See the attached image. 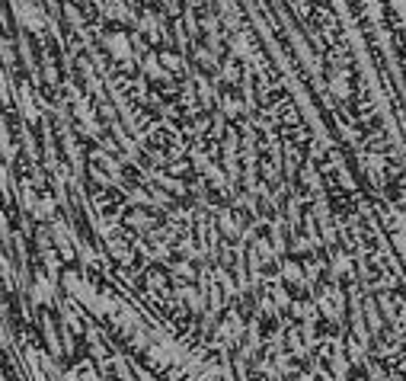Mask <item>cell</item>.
<instances>
[{"label": "cell", "instance_id": "8", "mask_svg": "<svg viewBox=\"0 0 406 381\" xmlns=\"http://www.w3.org/2000/svg\"><path fill=\"white\" fill-rule=\"evenodd\" d=\"M359 164L374 183H384V173H387V157H384V154H378V151H361Z\"/></svg>", "mask_w": 406, "mask_h": 381}, {"label": "cell", "instance_id": "22", "mask_svg": "<svg viewBox=\"0 0 406 381\" xmlns=\"http://www.w3.org/2000/svg\"><path fill=\"white\" fill-rule=\"evenodd\" d=\"M291 7H295L297 17H307V10H311V3L307 0H291Z\"/></svg>", "mask_w": 406, "mask_h": 381}, {"label": "cell", "instance_id": "17", "mask_svg": "<svg viewBox=\"0 0 406 381\" xmlns=\"http://www.w3.org/2000/svg\"><path fill=\"white\" fill-rule=\"evenodd\" d=\"M221 109H224V116H227V119H237V116H243V102L237 100V96H224Z\"/></svg>", "mask_w": 406, "mask_h": 381}, {"label": "cell", "instance_id": "10", "mask_svg": "<svg viewBox=\"0 0 406 381\" xmlns=\"http://www.w3.org/2000/svg\"><path fill=\"white\" fill-rule=\"evenodd\" d=\"M291 314L301 320V324L307 327H317L324 317H320V307H317V301H291V307H288Z\"/></svg>", "mask_w": 406, "mask_h": 381}, {"label": "cell", "instance_id": "18", "mask_svg": "<svg viewBox=\"0 0 406 381\" xmlns=\"http://www.w3.org/2000/svg\"><path fill=\"white\" fill-rule=\"evenodd\" d=\"M173 276H179V279H189V282H195V266H192V260H179V263H173Z\"/></svg>", "mask_w": 406, "mask_h": 381}, {"label": "cell", "instance_id": "3", "mask_svg": "<svg viewBox=\"0 0 406 381\" xmlns=\"http://www.w3.org/2000/svg\"><path fill=\"white\" fill-rule=\"evenodd\" d=\"M355 272H359V260L346 250H332L326 257V276L330 282H346V279H355Z\"/></svg>", "mask_w": 406, "mask_h": 381}, {"label": "cell", "instance_id": "7", "mask_svg": "<svg viewBox=\"0 0 406 381\" xmlns=\"http://www.w3.org/2000/svg\"><path fill=\"white\" fill-rule=\"evenodd\" d=\"M342 353L352 359V365H365V362L371 359V340H368V336H359V334L346 336V343H342Z\"/></svg>", "mask_w": 406, "mask_h": 381}, {"label": "cell", "instance_id": "23", "mask_svg": "<svg viewBox=\"0 0 406 381\" xmlns=\"http://www.w3.org/2000/svg\"><path fill=\"white\" fill-rule=\"evenodd\" d=\"M400 369H403V375H406V353L400 356Z\"/></svg>", "mask_w": 406, "mask_h": 381}, {"label": "cell", "instance_id": "20", "mask_svg": "<svg viewBox=\"0 0 406 381\" xmlns=\"http://www.w3.org/2000/svg\"><path fill=\"white\" fill-rule=\"evenodd\" d=\"M160 65H163L166 74H170V71H179L183 61H179V55H173V52H160Z\"/></svg>", "mask_w": 406, "mask_h": 381}, {"label": "cell", "instance_id": "6", "mask_svg": "<svg viewBox=\"0 0 406 381\" xmlns=\"http://www.w3.org/2000/svg\"><path fill=\"white\" fill-rule=\"evenodd\" d=\"M330 80H326V90L336 102H349L352 100V77L346 67H330Z\"/></svg>", "mask_w": 406, "mask_h": 381}, {"label": "cell", "instance_id": "2", "mask_svg": "<svg viewBox=\"0 0 406 381\" xmlns=\"http://www.w3.org/2000/svg\"><path fill=\"white\" fill-rule=\"evenodd\" d=\"M317 307H320V317L324 320H342V314H346V292H342L339 282H330V285H324L320 292H317Z\"/></svg>", "mask_w": 406, "mask_h": 381}, {"label": "cell", "instance_id": "1", "mask_svg": "<svg viewBox=\"0 0 406 381\" xmlns=\"http://www.w3.org/2000/svg\"><path fill=\"white\" fill-rule=\"evenodd\" d=\"M243 336H247V320L240 317V311H227V314L214 324V340L224 346V349H234V346L243 343Z\"/></svg>", "mask_w": 406, "mask_h": 381}, {"label": "cell", "instance_id": "9", "mask_svg": "<svg viewBox=\"0 0 406 381\" xmlns=\"http://www.w3.org/2000/svg\"><path fill=\"white\" fill-rule=\"evenodd\" d=\"M176 295H179V301H183L189 311H202L205 301H208V298H205V285L199 288V285H192V282H183Z\"/></svg>", "mask_w": 406, "mask_h": 381}, {"label": "cell", "instance_id": "5", "mask_svg": "<svg viewBox=\"0 0 406 381\" xmlns=\"http://www.w3.org/2000/svg\"><path fill=\"white\" fill-rule=\"evenodd\" d=\"M275 279L285 282V285H307L304 260H297V257H282V260H278V270H275Z\"/></svg>", "mask_w": 406, "mask_h": 381}, {"label": "cell", "instance_id": "4", "mask_svg": "<svg viewBox=\"0 0 406 381\" xmlns=\"http://www.w3.org/2000/svg\"><path fill=\"white\" fill-rule=\"evenodd\" d=\"M227 48H231V58H237L243 65H256V42L247 29H234L231 39H227Z\"/></svg>", "mask_w": 406, "mask_h": 381}, {"label": "cell", "instance_id": "16", "mask_svg": "<svg viewBox=\"0 0 406 381\" xmlns=\"http://www.w3.org/2000/svg\"><path fill=\"white\" fill-rule=\"evenodd\" d=\"M106 17H112V19H128L131 17L128 3H125V0H109V3H106Z\"/></svg>", "mask_w": 406, "mask_h": 381}, {"label": "cell", "instance_id": "11", "mask_svg": "<svg viewBox=\"0 0 406 381\" xmlns=\"http://www.w3.org/2000/svg\"><path fill=\"white\" fill-rule=\"evenodd\" d=\"M320 243H324V237L317 231H304V234H295V237H291V250L311 257V253L320 250Z\"/></svg>", "mask_w": 406, "mask_h": 381}, {"label": "cell", "instance_id": "14", "mask_svg": "<svg viewBox=\"0 0 406 381\" xmlns=\"http://www.w3.org/2000/svg\"><path fill=\"white\" fill-rule=\"evenodd\" d=\"M361 311H365V317H368V334H371V336L381 334V330H384V317L378 314V307H374V305H365Z\"/></svg>", "mask_w": 406, "mask_h": 381}, {"label": "cell", "instance_id": "15", "mask_svg": "<svg viewBox=\"0 0 406 381\" xmlns=\"http://www.w3.org/2000/svg\"><path fill=\"white\" fill-rule=\"evenodd\" d=\"M240 65L243 61H237V58H227V61L221 65V74H224L227 84H237V80H240Z\"/></svg>", "mask_w": 406, "mask_h": 381}, {"label": "cell", "instance_id": "21", "mask_svg": "<svg viewBox=\"0 0 406 381\" xmlns=\"http://www.w3.org/2000/svg\"><path fill=\"white\" fill-rule=\"evenodd\" d=\"M365 365H368V381H384V369H381L378 362H371V359H368Z\"/></svg>", "mask_w": 406, "mask_h": 381}, {"label": "cell", "instance_id": "13", "mask_svg": "<svg viewBox=\"0 0 406 381\" xmlns=\"http://www.w3.org/2000/svg\"><path fill=\"white\" fill-rule=\"evenodd\" d=\"M301 179H304V186L311 189L314 195H324V183H320V170L314 167V160H307L304 170H301Z\"/></svg>", "mask_w": 406, "mask_h": 381}, {"label": "cell", "instance_id": "12", "mask_svg": "<svg viewBox=\"0 0 406 381\" xmlns=\"http://www.w3.org/2000/svg\"><path fill=\"white\" fill-rule=\"evenodd\" d=\"M106 48H109L112 58H119V61H125V58L131 55V42L125 32H112V36L106 39Z\"/></svg>", "mask_w": 406, "mask_h": 381}, {"label": "cell", "instance_id": "19", "mask_svg": "<svg viewBox=\"0 0 406 381\" xmlns=\"http://www.w3.org/2000/svg\"><path fill=\"white\" fill-rule=\"evenodd\" d=\"M218 221H221V228H224V234H237V231H243L240 224H237V218H234V212H221L218 215Z\"/></svg>", "mask_w": 406, "mask_h": 381}]
</instances>
